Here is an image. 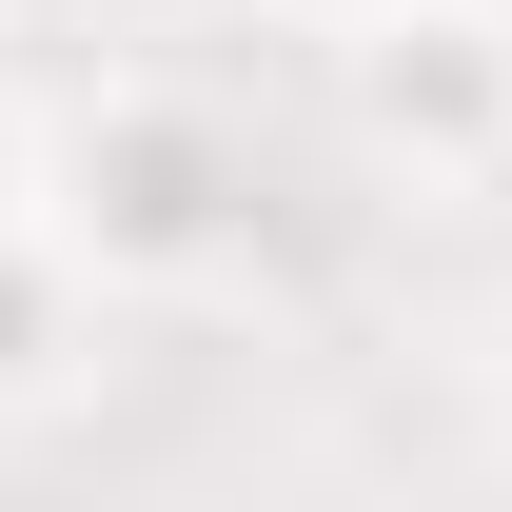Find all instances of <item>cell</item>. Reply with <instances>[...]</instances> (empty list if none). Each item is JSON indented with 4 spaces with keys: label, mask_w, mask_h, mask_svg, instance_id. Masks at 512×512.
Listing matches in <instances>:
<instances>
[{
    "label": "cell",
    "mask_w": 512,
    "mask_h": 512,
    "mask_svg": "<svg viewBox=\"0 0 512 512\" xmlns=\"http://www.w3.org/2000/svg\"><path fill=\"white\" fill-rule=\"evenodd\" d=\"M276 138L197 79H99L40 138V256H60L99 316H217L276 276Z\"/></svg>",
    "instance_id": "6da1fadb"
},
{
    "label": "cell",
    "mask_w": 512,
    "mask_h": 512,
    "mask_svg": "<svg viewBox=\"0 0 512 512\" xmlns=\"http://www.w3.org/2000/svg\"><path fill=\"white\" fill-rule=\"evenodd\" d=\"M316 119L394 197H493L512 178V0H335Z\"/></svg>",
    "instance_id": "7a4b0ae2"
},
{
    "label": "cell",
    "mask_w": 512,
    "mask_h": 512,
    "mask_svg": "<svg viewBox=\"0 0 512 512\" xmlns=\"http://www.w3.org/2000/svg\"><path fill=\"white\" fill-rule=\"evenodd\" d=\"M99 296H79L60 256H40V217H20V237H0V414H40V394H79V355H99Z\"/></svg>",
    "instance_id": "3957f363"
},
{
    "label": "cell",
    "mask_w": 512,
    "mask_h": 512,
    "mask_svg": "<svg viewBox=\"0 0 512 512\" xmlns=\"http://www.w3.org/2000/svg\"><path fill=\"white\" fill-rule=\"evenodd\" d=\"M40 217V138H20V99H0V237Z\"/></svg>",
    "instance_id": "277c9868"
}]
</instances>
